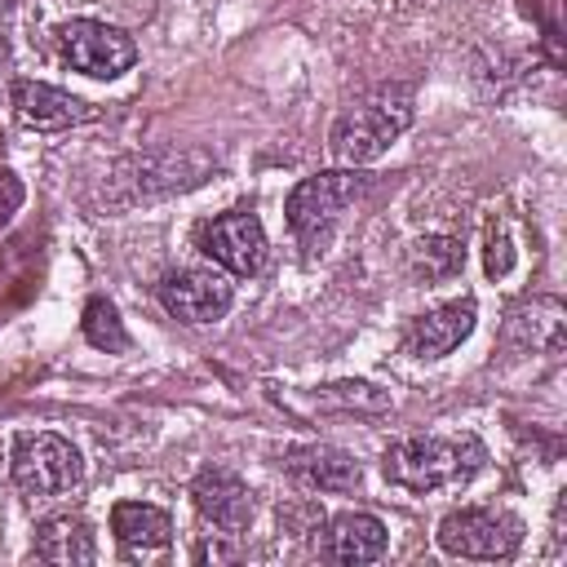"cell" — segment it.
<instances>
[{
    "label": "cell",
    "instance_id": "cell-10",
    "mask_svg": "<svg viewBox=\"0 0 567 567\" xmlns=\"http://www.w3.org/2000/svg\"><path fill=\"white\" fill-rule=\"evenodd\" d=\"M190 501L217 536H239L252 523V492L230 465H204L190 478Z\"/></svg>",
    "mask_w": 567,
    "mask_h": 567
},
{
    "label": "cell",
    "instance_id": "cell-16",
    "mask_svg": "<svg viewBox=\"0 0 567 567\" xmlns=\"http://www.w3.org/2000/svg\"><path fill=\"white\" fill-rule=\"evenodd\" d=\"M540 306L545 297H532L523 306L509 310V323H505V337L514 350H545V354H558L563 350V301L554 297V306L545 310L540 319Z\"/></svg>",
    "mask_w": 567,
    "mask_h": 567
},
{
    "label": "cell",
    "instance_id": "cell-20",
    "mask_svg": "<svg viewBox=\"0 0 567 567\" xmlns=\"http://www.w3.org/2000/svg\"><path fill=\"white\" fill-rule=\"evenodd\" d=\"M315 403L319 408H341V412H390V394L377 390L372 381H332V385H319Z\"/></svg>",
    "mask_w": 567,
    "mask_h": 567
},
{
    "label": "cell",
    "instance_id": "cell-13",
    "mask_svg": "<svg viewBox=\"0 0 567 567\" xmlns=\"http://www.w3.org/2000/svg\"><path fill=\"white\" fill-rule=\"evenodd\" d=\"M474 323H478L474 297H456V301H443V306H434L430 315L412 319L403 346H408V354H416V359H443V354H452V350L474 332Z\"/></svg>",
    "mask_w": 567,
    "mask_h": 567
},
{
    "label": "cell",
    "instance_id": "cell-11",
    "mask_svg": "<svg viewBox=\"0 0 567 567\" xmlns=\"http://www.w3.org/2000/svg\"><path fill=\"white\" fill-rule=\"evenodd\" d=\"M9 102H13V115L35 133H62V128H75V124H89L102 115L93 102L66 93L58 84H44V80H13Z\"/></svg>",
    "mask_w": 567,
    "mask_h": 567
},
{
    "label": "cell",
    "instance_id": "cell-14",
    "mask_svg": "<svg viewBox=\"0 0 567 567\" xmlns=\"http://www.w3.org/2000/svg\"><path fill=\"white\" fill-rule=\"evenodd\" d=\"M284 465L292 478H301L315 492H354L363 483V465L350 452L328 447V443H297L288 447Z\"/></svg>",
    "mask_w": 567,
    "mask_h": 567
},
{
    "label": "cell",
    "instance_id": "cell-5",
    "mask_svg": "<svg viewBox=\"0 0 567 567\" xmlns=\"http://www.w3.org/2000/svg\"><path fill=\"white\" fill-rule=\"evenodd\" d=\"M434 540L452 558L505 563L523 545V518L509 514V509H492V505H461V509L439 518Z\"/></svg>",
    "mask_w": 567,
    "mask_h": 567
},
{
    "label": "cell",
    "instance_id": "cell-19",
    "mask_svg": "<svg viewBox=\"0 0 567 567\" xmlns=\"http://www.w3.org/2000/svg\"><path fill=\"white\" fill-rule=\"evenodd\" d=\"M80 332H84L89 346H97V350H106V354H120V350L133 346V337H128V328H124L115 301H106V297H89V301H84Z\"/></svg>",
    "mask_w": 567,
    "mask_h": 567
},
{
    "label": "cell",
    "instance_id": "cell-1",
    "mask_svg": "<svg viewBox=\"0 0 567 567\" xmlns=\"http://www.w3.org/2000/svg\"><path fill=\"white\" fill-rule=\"evenodd\" d=\"M487 465V447L478 434H408L394 439L381 456L385 483L403 492H439V487H461Z\"/></svg>",
    "mask_w": 567,
    "mask_h": 567
},
{
    "label": "cell",
    "instance_id": "cell-8",
    "mask_svg": "<svg viewBox=\"0 0 567 567\" xmlns=\"http://www.w3.org/2000/svg\"><path fill=\"white\" fill-rule=\"evenodd\" d=\"M199 252L217 270L239 275V279H252L266 266V230H261V217L248 213V208H230V213L204 221L199 226Z\"/></svg>",
    "mask_w": 567,
    "mask_h": 567
},
{
    "label": "cell",
    "instance_id": "cell-3",
    "mask_svg": "<svg viewBox=\"0 0 567 567\" xmlns=\"http://www.w3.org/2000/svg\"><path fill=\"white\" fill-rule=\"evenodd\" d=\"M368 190V177L359 168H323V173H310L301 177L288 199H284V217H288V230L297 235V244L315 257L323 252V244L332 239L341 213Z\"/></svg>",
    "mask_w": 567,
    "mask_h": 567
},
{
    "label": "cell",
    "instance_id": "cell-6",
    "mask_svg": "<svg viewBox=\"0 0 567 567\" xmlns=\"http://www.w3.org/2000/svg\"><path fill=\"white\" fill-rule=\"evenodd\" d=\"M9 474L27 496H62V492H75L84 483V456L71 439L49 434V430H31V434L13 439Z\"/></svg>",
    "mask_w": 567,
    "mask_h": 567
},
{
    "label": "cell",
    "instance_id": "cell-15",
    "mask_svg": "<svg viewBox=\"0 0 567 567\" xmlns=\"http://www.w3.org/2000/svg\"><path fill=\"white\" fill-rule=\"evenodd\" d=\"M35 558L58 563V567H89L97 563V540L93 527L80 514H53L35 527Z\"/></svg>",
    "mask_w": 567,
    "mask_h": 567
},
{
    "label": "cell",
    "instance_id": "cell-18",
    "mask_svg": "<svg viewBox=\"0 0 567 567\" xmlns=\"http://www.w3.org/2000/svg\"><path fill=\"white\" fill-rule=\"evenodd\" d=\"M412 270L421 279H452L461 266H465V244L456 235H421L408 252Z\"/></svg>",
    "mask_w": 567,
    "mask_h": 567
},
{
    "label": "cell",
    "instance_id": "cell-23",
    "mask_svg": "<svg viewBox=\"0 0 567 567\" xmlns=\"http://www.w3.org/2000/svg\"><path fill=\"white\" fill-rule=\"evenodd\" d=\"M190 558H195V563H235V558H239V549H235V545H226V540H199Z\"/></svg>",
    "mask_w": 567,
    "mask_h": 567
},
{
    "label": "cell",
    "instance_id": "cell-4",
    "mask_svg": "<svg viewBox=\"0 0 567 567\" xmlns=\"http://www.w3.org/2000/svg\"><path fill=\"white\" fill-rule=\"evenodd\" d=\"M217 168L204 151H146V155H128L111 168L106 177V199L128 208L137 199H155V195H173L186 186H199L204 173Z\"/></svg>",
    "mask_w": 567,
    "mask_h": 567
},
{
    "label": "cell",
    "instance_id": "cell-2",
    "mask_svg": "<svg viewBox=\"0 0 567 567\" xmlns=\"http://www.w3.org/2000/svg\"><path fill=\"white\" fill-rule=\"evenodd\" d=\"M416 115V89L412 84H377L359 102H350L328 133V151L346 168H363L381 159L412 124Z\"/></svg>",
    "mask_w": 567,
    "mask_h": 567
},
{
    "label": "cell",
    "instance_id": "cell-21",
    "mask_svg": "<svg viewBox=\"0 0 567 567\" xmlns=\"http://www.w3.org/2000/svg\"><path fill=\"white\" fill-rule=\"evenodd\" d=\"M483 270H487V279H505V275L514 270V239H509V230H505L501 221H492V226H487Z\"/></svg>",
    "mask_w": 567,
    "mask_h": 567
},
{
    "label": "cell",
    "instance_id": "cell-9",
    "mask_svg": "<svg viewBox=\"0 0 567 567\" xmlns=\"http://www.w3.org/2000/svg\"><path fill=\"white\" fill-rule=\"evenodd\" d=\"M230 301H235V284L226 279V270L186 266L159 279V306L182 323H217L230 310Z\"/></svg>",
    "mask_w": 567,
    "mask_h": 567
},
{
    "label": "cell",
    "instance_id": "cell-7",
    "mask_svg": "<svg viewBox=\"0 0 567 567\" xmlns=\"http://www.w3.org/2000/svg\"><path fill=\"white\" fill-rule=\"evenodd\" d=\"M53 44L62 62L89 80H115L137 62V44L128 31L97 22V18H71L53 27Z\"/></svg>",
    "mask_w": 567,
    "mask_h": 567
},
{
    "label": "cell",
    "instance_id": "cell-22",
    "mask_svg": "<svg viewBox=\"0 0 567 567\" xmlns=\"http://www.w3.org/2000/svg\"><path fill=\"white\" fill-rule=\"evenodd\" d=\"M22 199H27V186L9 173V168H0V230L9 226V217L22 208Z\"/></svg>",
    "mask_w": 567,
    "mask_h": 567
},
{
    "label": "cell",
    "instance_id": "cell-12",
    "mask_svg": "<svg viewBox=\"0 0 567 567\" xmlns=\"http://www.w3.org/2000/svg\"><path fill=\"white\" fill-rule=\"evenodd\" d=\"M319 554L328 563H341V567H363V563H377L385 558L390 549V532L377 514L368 509H341L332 518H323L319 527Z\"/></svg>",
    "mask_w": 567,
    "mask_h": 567
},
{
    "label": "cell",
    "instance_id": "cell-17",
    "mask_svg": "<svg viewBox=\"0 0 567 567\" xmlns=\"http://www.w3.org/2000/svg\"><path fill=\"white\" fill-rule=\"evenodd\" d=\"M111 532L128 549H164L173 540V518H168V509H159L151 501H115Z\"/></svg>",
    "mask_w": 567,
    "mask_h": 567
}]
</instances>
